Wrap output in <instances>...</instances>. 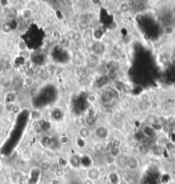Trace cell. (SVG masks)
Returning <instances> with one entry per match:
<instances>
[{"instance_id":"5","label":"cell","mask_w":175,"mask_h":184,"mask_svg":"<svg viewBox=\"0 0 175 184\" xmlns=\"http://www.w3.org/2000/svg\"><path fill=\"white\" fill-rule=\"evenodd\" d=\"M120 154H121V149L119 147L113 146V148L110 150V155L113 157H117L120 156Z\"/></svg>"},{"instance_id":"11","label":"cell","mask_w":175,"mask_h":184,"mask_svg":"<svg viewBox=\"0 0 175 184\" xmlns=\"http://www.w3.org/2000/svg\"><path fill=\"white\" fill-rule=\"evenodd\" d=\"M111 57H112V59L113 60H119L121 58V54H119V52H116V51H114V52H112V54H111Z\"/></svg>"},{"instance_id":"6","label":"cell","mask_w":175,"mask_h":184,"mask_svg":"<svg viewBox=\"0 0 175 184\" xmlns=\"http://www.w3.org/2000/svg\"><path fill=\"white\" fill-rule=\"evenodd\" d=\"M79 134L80 136L82 137V138H88L90 134V132H89V130L88 128H86V127H82V128L80 129V131H79Z\"/></svg>"},{"instance_id":"1","label":"cell","mask_w":175,"mask_h":184,"mask_svg":"<svg viewBox=\"0 0 175 184\" xmlns=\"http://www.w3.org/2000/svg\"><path fill=\"white\" fill-rule=\"evenodd\" d=\"M87 177L95 182V181L97 180L100 177L99 170L96 169V168H92V169L89 170L88 173H87Z\"/></svg>"},{"instance_id":"9","label":"cell","mask_w":175,"mask_h":184,"mask_svg":"<svg viewBox=\"0 0 175 184\" xmlns=\"http://www.w3.org/2000/svg\"><path fill=\"white\" fill-rule=\"evenodd\" d=\"M116 170H117V166H116V164H115L114 163H108V164H107V170L109 171V174L114 173V172L116 171Z\"/></svg>"},{"instance_id":"16","label":"cell","mask_w":175,"mask_h":184,"mask_svg":"<svg viewBox=\"0 0 175 184\" xmlns=\"http://www.w3.org/2000/svg\"><path fill=\"white\" fill-rule=\"evenodd\" d=\"M18 47L21 49V50H25L26 49V46H25V43H24V42H20L19 43H18Z\"/></svg>"},{"instance_id":"12","label":"cell","mask_w":175,"mask_h":184,"mask_svg":"<svg viewBox=\"0 0 175 184\" xmlns=\"http://www.w3.org/2000/svg\"><path fill=\"white\" fill-rule=\"evenodd\" d=\"M69 140H70L69 137H67V136H63V137H61L59 139V142L61 143L62 145H65V144H67L69 142Z\"/></svg>"},{"instance_id":"4","label":"cell","mask_w":175,"mask_h":184,"mask_svg":"<svg viewBox=\"0 0 175 184\" xmlns=\"http://www.w3.org/2000/svg\"><path fill=\"white\" fill-rule=\"evenodd\" d=\"M51 163L47 161V160H44L42 161L41 163H40V169H41L42 171H47L51 169Z\"/></svg>"},{"instance_id":"14","label":"cell","mask_w":175,"mask_h":184,"mask_svg":"<svg viewBox=\"0 0 175 184\" xmlns=\"http://www.w3.org/2000/svg\"><path fill=\"white\" fill-rule=\"evenodd\" d=\"M120 8H121V11H123V12H127V11H129V5L126 4H123L120 6Z\"/></svg>"},{"instance_id":"10","label":"cell","mask_w":175,"mask_h":184,"mask_svg":"<svg viewBox=\"0 0 175 184\" xmlns=\"http://www.w3.org/2000/svg\"><path fill=\"white\" fill-rule=\"evenodd\" d=\"M34 78L33 77H27L25 78V84H26V86L27 87H31L33 84H34Z\"/></svg>"},{"instance_id":"7","label":"cell","mask_w":175,"mask_h":184,"mask_svg":"<svg viewBox=\"0 0 175 184\" xmlns=\"http://www.w3.org/2000/svg\"><path fill=\"white\" fill-rule=\"evenodd\" d=\"M55 177H58V178H62V177L65 176V170H63L62 168H58L56 169L54 171Z\"/></svg>"},{"instance_id":"2","label":"cell","mask_w":175,"mask_h":184,"mask_svg":"<svg viewBox=\"0 0 175 184\" xmlns=\"http://www.w3.org/2000/svg\"><path fill=\"white\" fill-rule=\"evenodd\" d=\"M127 166H128V168L130 170H137L138 167H139V163H138L137 158H135V157H130V158H128V160H127Z\"/></svg>"},{"instance_id":"13","label":"cell","mask_w":175,"mask_h":184,"mask_svg":"<svg viewBox=\"0 0 175 184\" xmlns=\"http://www.w3.org/2000/svg\"><path fill=\"white\" fill-rule=\"evenodd\" d=\"M82 184H95V182L87 177V178H85L84 180L82 181Z\"/></svg>"},{"instance_id":"3","label":"cell","mask_w":175,"mask_h":184,"mask_svg":"<svg viewBox=\"0 0 175 184\" xmlns=\"http://www.w3.org/2000/svg\"><path fill=\"white\" fill-rule=\"evenodd\" d=\"M96 135L100 139H105L107 136V130L105 127H99L96 130Z\"/></svg>"},{"instance_id":"8","label":"cell","mask_w":175,"mask_h":184,"mask_svg":"<svg viewBox=\"0 0 175 184\" xmlns=\"http://www.w3.org/2000/svg\"><path fill=\"white\" fill-rule=\"evenodd\" d=\"M173 32H174V28L173 26H167V27H165L164 28V34L167 35H173Z\"/></svg>"},{"instance_id":"15","label":"cell","mask_w":175,"mask_h":184,"mask_svg":"<svg viewBox=\"0 0 175 184\" xmlns=\"http://www.w3.org/2000/svg\"><path fill=\"white\" fill-rule=\"evenodd\" d=\"M23 16L26 18L27 17H30L31 16H32V11L30 10H27V11H24L23 12Z\"/></svg>"}]
</instances>
